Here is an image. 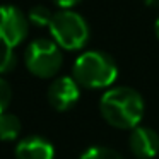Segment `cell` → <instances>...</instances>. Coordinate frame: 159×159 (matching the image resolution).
Listing matches in <instances>:
<instances>
[{
    "label": "cell",
    "mask_w": 159,
    "mask_h": 159,
    "mask_svg": "<svg viewBox=\"0 0 159 159\" xmlns=\"http://www.w3.org/2000/svg\"><path fill=\"white\" fill-rule=\"evenodd\" d=\"M99 111L108 125L118 130H134L144 116V99L132 87H113L103 94Z\"/></svg>",
    "instance_id": "cell-1"
},
{
    "label": "cell",
    "mask_w": 159,
    "mask_h": 159,
    "mask_svg": "<svg viewBox=\"0 0 159 159\" xmlns=\"http://www.w3.org/2000/svg\"><path fill=\"white\" fill-rule=\"evenodd\" d=\"M72 77L80 87L103 89L116 80V62L104 52H86L75 60Z\"/></svg>",
    "instance_id": "cell-2"
},
{
    "label": "cell",
    "mask_w": 159,
    "mask_h": 159,
    "mask_svg": "<svg viewBox=\"0 0 159 159\" xmlns=\"http://www.w3.org/2000/svg\"><path fill=\"white\" fill-rule=\"evenodd\" d=\"M48 28L55 43L65 50H80L89 39L87 22L72 11H60L53 14Z\"/></svg>",
    "instance_id": "cell-3"
},
{
    "label": "cell",
    "mask_w": 159,
    "mask_h": 159,
    "mask_svg": "<svg viewBox=\"0 0 159 159\" xmlns=\"http://www.w3.org/2000/svg\"><path fill=\"white\" fill-rule=\"evenodd\" d=\"M62 52L50 39H36L26 50V67L36 77H53L62 67Z\"/></svg>",
    "instance_id": "cell-4"
},
{
    "label": "cell",
    "mask_w": 159,
    "mask_h": 159,
    "mask_svg": "<svg viewBox=\"0 0 159 159\" xmlns=\"http://www.w3.org/2000/svg\"><path fill=\"white\" fill-rule=\"evenodd\" d=\"M28 36V19L17 7H0V45L16 48Z\"/></svg>",
    "instance_id": "cell-5"
},
{
    "label": "cell",
    "mask_w": 159,
    "mask_h": 159,
    "mask_svg": "<svg viewBox=\"0 0 159 159\" xmlns=\"http://www.w3.org/2000/svg\"><path fill=\"white\" fill-rule=\"evenodd\" d=\"M79 84L74 77H58L48 87V101L57 111H67L75 106L80 98Z\"/></svg>",
    "instance_id": "cell-6"
},
{
    "label": "cell",
    "mask_w": 159,
    "mask_h": 159,
    "mask_svg": "<svg viewBox=\"0 0 159 159\" xmlns=\"http://www.w3.org/2000/svg\"><path fill=\"white\" fill-rule=\"evenodd\" d=\"M130 152L139 159H151L159 152V135L149 127H135L128 137Z\"/></svg>",
    "instance_id": "cell-7"
},
{
    "label": "cell",
    "mask_w": 159,
    "mask_h": 159,
    "mask_svg": "<svg viewBox=\"0 0 159 159\" xmlns=\"http://www.w3.org/2000/svg\"><path fill=\"white\" fill-rule=\"evenodd\" d=\"M55 149L50 140L38 135H31L21 140L16 147V157L17 159H53Z\"/></svg>",
    "instance_id": "cell-8"
},
{
    "label": "cell",
    "mask_w": 159,
    "mask_h": 159,
    "mask_svg": "<svg viewBox=\"0 0 159 159\" xmlns=\"http://www.w3.org/2000/svg\"><path fill=\"white\" fill-rule=\"evenodd\" d=\"M19 134H21V120L12 113L0 115V139L14 140Z\"/></svg>",
    "instance_id": "cell-9"
},
{
    "label": "cell",
    "mask_w": 159,
    "mask_h": 159,
    "mask_svg": "<svg viewBox=\"0 0 159 159\" xmlns=\"http://www.w3.org/2000/svg\"><path fill=\"white\" fill-rule=\"evenodd\" d=\"M79 159H123L120 152L115 149L104 147V145H96V147H89L80 154Z\"/></svg>",
    "instance_id": "cell-10"
},
{
    "label": "cell",
    "mask_w": 159,
    "mask_h": 159,
    "mask_svg": "<svg viewBox=\"0 0 159 159\" xmlns=\"http://www.w3.org/2000/svg\"><path fill=\"white\" fill-rule=\"evenodd\" d=\"M17 65V57L14 53V48L11 46H2L0 48V74H7L16 69Z\"/></svg>",
    "instance_id": "cell-11"
},
{
    "label": "cell",
    "mask_w": 159,
    "mask_h": 159,
    "mask_svg": "<svg viewBox=\"0 0 159 159\" xmlns=\"http://www.w3.org/2000/svg\"><path fill=\"white\" fill-rule=\"evenodd\" d=\"M53 14L45 7V5H36L29 11V21L36 26H50Z\"/></svg>",
    "instance_id": "cell-12"
},
{
    "label": "cell",
    "mask_w": 159,
    "mask_h": 159,
    "mask_svg": "<svg viewBox=\"0 0 159 159\" xmlns=\"http://www.w3.org/2000/svg\"><path fill=\"white\" fill-rule=\"evenodd\" d=\"M12 99V91H11V86L7 84V80H4L0 77V115L5 113L9 103Z\"/></svg>",
    "instance_id": "cell-13"
},
{
    "label": "cell",
    "mask_w": 159,
    "mask_h": 159,
    "mask_svg": "<svg viewBox=\"0 0 159 159\" xmlns=\"http://www.w3.org/2000/svg\"><path fill=\"white\" fill-rule=\"evenodd\" d=\"M58 7H62L63 11H67V9H70V7H74V5H77L80 2V0H53Z\"/></svg>",
    "instance_id": "cell-14"
},
{
    "label": "cell",
    "mask_w": 159,
    "mask_h": 159,
    "mask_svg": "<svg viewBox=\"0 0 159 159\" xmlns=\"http://www.w3.org/2000/svg\"><path fill=\"white\" fill-rule=\"evenodd\" d=\"M145 4L151 5V7H157V5H159V0H145Z\"/></svg>",
    "instance_id": "cell-15"
},
{
    "label": "cell",
    "mask_w": 159,
    "mask_h": 159,
    "mask_svg": "<svg viewBox=\"0 0 159 159\" xmlns=\"http://www.w3.org/2000/svg\"><path fill=\"white\" fill-rule=\"evenodd\" d=\"M154 33H156V36H157V39H159V17L156 19V22H154Z\"/></svg>",
    "instance_id": "cell-16"
}]
</instances>
